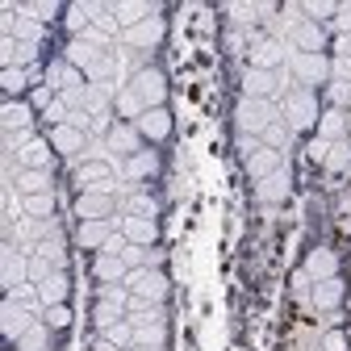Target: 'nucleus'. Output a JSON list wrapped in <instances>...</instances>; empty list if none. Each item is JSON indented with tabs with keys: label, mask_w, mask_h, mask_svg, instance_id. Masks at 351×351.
Segmentation results:
<instances>
[{
	"label": "nucleus",
	"mask_w": 351,
	"mask_h": 351,
	"mask_svg": "<svg viewBox=\"0 0 351 351\" xmlns=\"http://www.w3.org/2000/svg\"><path fill=\"white\" fill-rule=\"evenodd\" d=\"M121 285L134 289L138 301H151V305H163V297H167V280L159 276V268H130Z\"/></svg>",
	"instance_id": "obj_1"
},
{
	"label": "nucleus",
	"mask_w": 351,
	"mask_h": 351,
	"mask_svg": "<svg viewBox=\"0 0 351 351\" xmlns=\"http://www.w3.org/2000/svg\"><path fill=\"white\" fill-rule=\"evenodd\" d=\"M239 121H243V130H255V134H263L268 125H276V105H272V101H255V97H247V101L239 105Z\"/></svg>",
	"instance_id": "obj_2"
},
{
	"label": "nucleus",
	"mask_w": 351,
	"mask_h": 351,
	"mask_svg": "<svg viewBox=\"0 0 351 351\" xmlns=\"http://www.w3.org/2000/svg\"><path fill=\"white\" fill-rule=\"evenodd\" d=\"M109 213H113V197L105 189H93V193L75 197V217H80V222H105Z\"/></svg>",
	"instance_id": "obj_3"
},
{
	"label": "nucleus",
	"mask_w": 351,
	"mask_h": 351,
	"mask_svg": "<svg viewBox=\"0 0 351 351\" xmlns=\"http://www.w3.org/2000/svg\"><path fill=\"white\" fill-rule=\"evenodd\" d=\"M134 93L147 101V109H163V93H167V80H163V71H155V67H143L138 75H134Z\"/></svg>",
	"instance_id": "obj_4"
},
{
	"label": "nucleus",
	"mask_w": 351,
	"mask_h": 351,
	"mask_svg": "<svg viewBox=\"0 0 351 351\" xmlns=\"http://www.w3.org/2000/svg\"><path fill=\"white\" fill-rule=\"evenodd\" d=\"M159 38H163V21L159 17H147L134 29H121V42L130 51H151V47H159Z\"/></svg>",
	"instance_id": "obj_5"
},
{
	"label": "nucleus",
	"mask_w": 351,
	"mask_h": 351,
	"mask_svg": "<svg viewBox=\"0 0 351 351\" xmlns=\"http://www.w3.org/2000/svg\"><path fill=\"white\" fill-rule=\"evenodd\" d=\"M13 163V159H9ZM17 167V163H13ZM13 189H21V197H38V193H51V167H29V171H13Z\"/></svg>",
	"instance_id": "obj_6"
},
{
	"label": "nucleus",
	"mask_w": 351,
	"mask_h": 351,
	"mask_svg": "<svg viewBox=\"0 0 351 351\" xmlns=\"http://www.w3.org/2000/svg\"><path fill=\"white\" fill-rule=\"evenodd\" d=\"M285 163H280V151H272V147H263V143H255L251 147V155H247V171L255 176V180H268L272 171H280Z\"/></svg>",
	"instance_id": "obj_7"
},
{
	"label": "nucleus",
	"mask_w": 351,
	"mask_h": 351,
	"mask_svg": "<svg viewBox=\"0 0 351 351\" xmlns=\"http://www.w3.org/2000/svg\"><path fill=\"white\" fill-rule=\"evenodd\" d=\"M109 180H113V167H109L105 159H88V163H80V167H75V184H80L84 193H88V184L109 193Z\"/></svg>",
	"instance_id": "obj_8"
},
{
	"label": "nucleus",
	"mask_w": 351,
	"mask_h": 351,
	"mask_svg": "<svg viewBox=\"0 0 351 351\" xmlns=\"http://www.w3.org/2000/svg\"><path fill=\"white\" fill-rule=\"evenodd\" d=\"M285 113H289L293 125H314V121H318V105H314V97L305 93V88L285 97Z\"/></svg>",
	"instance_id": "obj_9"
},
{
	"label": "nucleus",
	"mask_w": 351,
	"mask_h": 351,
	"mask_svg": "<svg viewBox=\"0 0 351 351\" xmlns=\"http://www.w3.org/2000/svg\"><path fill=\"white\" fill-rule=\"evenodd\" d=\"M13 163H17L21 171H29V167H51V138H29V143L13 155Z\"/></svg>",
	"instance_id": "obj_10"
},
{
	"label": "nucleus",
	"mask_w": 351,
	"mask_h": 351,
	"mask_svg": "<svg viewBox=\"0 0 351 351\" xmlns=\"http://www.w3.org/2000/svg\"><path fill=\"white\" fill-rule=\"evenodd\" d=\"M121 234L134 243V247H151V243L159 239V222H155V217H125V222H121Z\"/></svg>",
	"instance_id": "obj_11"
},
{
	"label": "nucleus",
	"mask_w": 351,
	"mask_h": 351,
	"mask_svg": "<svg viewBox=\"0 0 351 351\" xmlns=\"http://www.w3.org/2000/svg\"><path fill=\"white\" fill-rule=\"evenodd\" d=\"M255 197H259L263 205L285 201V197H289V171L280 167V171H272V176H268V180H255Z\"/></svg>",
	"instance_id": "obj_12"
},
{
	"label": "nucleus",
	"mask_w": 351,
	"mask_h": 351,
	"mask_svg": "<svg viewBox=\"0 0 351 351\" xmlns=\"http://www.w3.org/2000/svg\"><path fill=\"white\" fill-rule=\"evenodd\" d=\"M34 326H38V322H34V314H29V310H21V305L9 297V301H5V335H9V339H21V335H25V330H34Z\"/></svg>",
	"instance_id": "obj_13"
},
{
	"label": "nucleus",
	"mask_w": 351,
	"mask_h": 351,
	"mask_svg": "<svg viewBox=\"0 0 351 351\" xmlns=\"http://www.w3.org/2000/svg\"><path fill=\"white\" fill-rule=\"evenodd\" d=\"M109 151L113 155H125V159L138 155V130L134 125H113L109 130Z\"/></svg>",
	"instance_id": "obj_14"
},
{
	"label": "nucleus",
	"mask_w": 351,
	"mask_h": 351,
	"mask_svg": "<svg viewBox=\"0 0 351 351\" xmlns=\"http://www.w3.org/2000/svg\"><path fill=\"white\" fill-rule=\"evenodd\" d=\"M280 59H285V47H280V42H272V38H263L259 47L251 51V67L255 71H272Z\"/></svg>",
	"instance_id": "obj_15"
},
{
	"label": "nucleus",
	"mask_w": 351,
	"mask_h": 351,
	"mask_svg": "<svg viewBox=\"0 0 351 351\" xmlns=\"http://www.w3.org/2000/svg\"><path fill=\"white\" fill-rule=\"evenodd\" d=\"M167 130H171V117H167V109H147L143 117H138V134H147V138H167Z\"/></svg>",
	"instance_id": "obj_16"
},
{
	"label": "nucleus",
	"mask_w": 351,
	"mask_h": 351,
	"mask_svg": "<svg viewBox=\"0 0 351 351\" xmlns=\"http://www.w3.org/2000/svg\"><path fill=\"white\" fill-rule=\"evenodd\" d=\"M42 301L47 305H67V293H71V280H67V272H51L47 280H42Z\"/></svg>",
	"instance_id": "obj_17"
},
{
	"label": "nucleus",
	"mask_w": 351,
	"mask_h": 351,
	"mask_svg": "<svg viewBox=\"0 0 351 351\" xmlns=\"http://www.w3.org/2000/svg\"><path fill=\"white\" fill-rule=\"evenodd\" d=\"M51 147L63 151V155L84 151V130H75V125H55V130H51Z\"/></svg>",
	"instance_id": "obj_18"
},
{
	"label": "nucleus",
	"mask_w": 351,
	"mask_h": 351,
	"mask_svg": "<svg viewBox=\"0 0 351 351\" xmlns=\"http://www.w3.org/2000/svg\"><path fill=\"white\" fill-rule=\"evenodd\" d=\"M289 63H293V71H297L301 80H322V75L330 71L322 55H305V51H301V55H289Z\"/></svg>",
	"instance_id": "obj_19"
},
{
	"label": "nucleus",
	"mask_w": 351,
	"mask_h": 351,
	"mask_svg": "<svg viewBox=\"0 0 351 351\" xmlns=\"http://www.w3.org/2000/svg\"><path fill=\"white\" fill-rule=\"evenodd\" d=\"M25 272H29V263H21V255L13 247H5V289L9 293H17L25 285Z\"/></svg>",
	"instance_id": "obj_20"
},
{
	"label": "nucleus",
	"mask_w": 351,
	"mask_h": 351,
	"mask_svg": "<svg viewBox=\"0 0 351 351\" xmlns=\"http://www.w3.org/2000/svg\"><path fill=\"white\" fill-rule=\"evenodd\" d=\"M272 93H276V75L251 67V75H247V97H255V101H272Z\"/></svg>",
	"instance_id": "obj_21"
},
{
	"label": "nucleus",
	"mask_w": 351,
	"mask_h": 351,
	"mask_svg": "<svg viewBox=\"0 0 351 351\" xmlns=\"http://www.w3.org/2000/svg\"><path fill=\"white\" fill-rule=\"evenodd\" d=\"M21 209H25V217H38V222H47V217H55V193L21 197Z\"/></svg>",
	"instance_id": "obj_22"
},
{
	"label": "nucleus",
	"mask_w": 351,
	"mask_h": 351,
	"mask_svg": "<svg viewBox=\"0 0 351 351\" xmlns=\"http://www.w3.org/2000/svg\"><path fill=\"white\" fill-rule=\"evenodd\" d=\"M113 17L125 25V29H134L138 21H147V17H159L151 5H113Z\"/></svg>",
	"instance_id": "obj_23"
},
{
	"label": "nucleus",
	"mask_w": 351,
	"mask_h": 351,
	"mask_svg": "<svg viewBox=\"0 0 351 351\" xmlns=\"http://www.w3.org/2000/svg\"><path fill=\"white\" fill-rule=\"evenodd\" d=\"M29 125H34V113H29V105H21V101H9V105H5V130H21V134H25Z\"/></svg>",
	"instance_id": "obj_24"
},
{
	"label": "nucleus",
	"mask_w": 351,
	"mask_h": 351,
	"mask_svg": "<svg viewBox=\"0 0 351 351\" xmlns=\"http://www.w3.org/2000/svg\"><path fill=\"white\" fill-rule=\"evenodd\" d=\"M109 239H113V226L109 222H84L80 226V243L84 247H105Z\"/></svg>",
	"instance_id": "obj_25"
},
{
	"label": "nucleus",
	"mask_w": 351,
	"mask_h": 351,
	"mask_svg": "<svg viewBox=\"0 0 351 351\" xmlns=\"http://www.w3.org/2000/svg\"><path fill=\"white\" fill-rule=\"evenodd\" d=\"M305 276H314V280H330L335 276V255L330 251H314L310 263H305Z\"/></svg>",
	"instance_id": "obj_26"
},
{
	"label": "nucleus",
	"mask_w": 351,
	"mask_h": 351,
	"mask_svg": "<svg viewBox=\"0 0 351 351\" xmlns=\"http://www.w3.org/2000/svg\"><path fill=\"white\" fill-rule=\"evenodd\" d=\"M314 301L322 305V310H335V305L343 301V280H318V289H314Z\"/></svg>",
	"instance_id": "obj_27"
},
{
	"label": "nucleus",
	"mask_w": 351,
	"mask_h": 351,
	"mask_svg": "<svg viewBox=\"0 0 351 351\" xmlns=\"http://www.w3.org/2000/svg\"><path fill=\"white\" fill-rule=\"evenodd\" d=\"M155 171H159V159L155 155H143L138 151V155L125 159V176H134V180H147V176H155Z\"/></svg>",
	"instance_id": "obj_28"
},
{
	"label": "nucleus",
	"mask_w": 351,
	"mask_h": 351,
	"mask_svg": "<svg viewBox=\"0 0 351 351\" xmlns=\"http://www.w3.org/2000/svg\"><path fill=\"white\" fill-rule=\"evenodd\" d=\"M125 272H130V268H125L121 255H101V259H97V276L109 280V285H113V280H125Z\"/></svg>",
	"instance_id": "obj_29"
},
{
	"label": "nucleus",
	"mask_w": 351,
	"mask_h": 351,
	"mask_svg": "<svg viewBox=\"0 0 351 351\" xmlns=\"http://www.w3.org/2000/svg\"><path fill=\"white\" fill-rule=\"evenodd\" d=\"M163 339H167V322L134 326V343H138V347H163Z\"/></svg>",
	"instance_id": "obj_30"
},
{
	"label": "nucleus",
	"mask_w": 351,
	"mask_h": 351,
	"mask_svg": "<svg viewBox=\"0 0 351 351\" xmlns=\"http://www.w3.org/2000/svg\"><path fill=\"white\" fill-rule=\"evenodd\" d=\"M117 113L121 117H143L147 113V101L134 93V88H121V93H117Z\"/></svg>",
	"instance_id": "obj_31"
},
{
	"label": "nucleus",
	"mask_w": 351,
	"mask_h": 351,
	"mask_svg": "<svg viewBox=\"0 0 351 351\" xmlns=\"http://www.w3.org/2000/svg\"><path fill=\"white\" fill-rule=\"evenodd\" d=\"M322 143H335V138H343L347 134V117L339 113V109H330V113H322Z\"/></svg>",
	"instance_id": "obj_32"
},
{
	"label": "nucleus",
	"mask_w": 351,
	"mask_h": 351,
	"mask_svg": "<svg viewBox=\"0 0 351 351\" xmlns=\"http://www.w3.org/2000/svg\"><path fill=\"white\" fill-rule=\"evenodd\" d=\"M293 42H297V47H305V55H314V51L322 47V34H318V25H310V21H301V25L293 29Z\"/></svg>",
	"instance_id": "obj_33"
},
{
	"label": "nucleus",
	"mask_w": 351,
	"mask_h": 351,
	"mask_svg": "<svg viewBox=\"0 0 351 351\" xmlns=\"http://www.w3.org/2000/svg\"><path fill=\"white\" fill-rule=\"evenodd\" d=\"M125 209H130V217H155V197H147V193H130L125 197Z\"/></svg>",
	"instance_id": "obj_34"
},
{
	"label": "nucleus",
	"mask_w": 351,
	"mask_h": 351,
	"mask_svg": "<svg viewBox=\"0 0 351 351\" xmlns=\"http://www.w3.org/2000/svg\"><path fill=\"white\" fill-rule=\"evenodd\" d=\"M113 71H117V59H109V55H97L93 63H88V80H97V84H109Z\"/></svg>",
	"instance_id": "obj_35"
},
{
	"label": "nucleus",
	"mask_w": 351,
	"mask_h": 351,
	"mask_svg": "<svg viewBox=\"0 0 351 351\" xmlns=\"http://www.w3.org/2000/svg\"><path fill=\"white\" fill-rule=\"evenodd\" d=\"M9 34H13L17 42H38V38H42L38 21H34V17H25V13H21V21H13V25H9Z\"/></svg>",
	"instance_id": "obj_36"
},
{
	"label": "nucleus",
	"mask_w": 351,
	"mask_h": 351,
	"mask_svg": "<svg viewBox=\"0 0 351 351\" xmlns=\"http://www.w3.org/2000/svg\"><path fill=\"white\" fill-rule=\"evenodd\" d=\"M42 343H47V326H34V330H25L21 339H17V351H42Z\"/></svg>",
	"instance_id": "obj_37"
},
{
	"label": "nucleus",
	"mask_w": 351,
	"mask_h": 351,
	"mask_svg": "<svg viewBox=\"0 0 351 351\" xmlns=\"http://www.w3.org/2000/svg\"><path fill=\"white\" fill-rule=\"evenodd\" d=\"M105 339H109L113 347H130V343H134V326H130V322H117V326L105 330Z\"/></svg>",
	"instance_id": "obj_38"
},
{
	"label": "nucleus",
	"mask_w": 351,
	"mask_h": 351,
	"mask_svg": "<svg viewBox=\"0 0 351 351\" xmlns=\"http://www.w3.org/2000/svg\"><path fill=\"white\" fill-rule=\"evenodd\" d=\"M121 259H125V268H151V255H147V247H134V243H130V247L121 251Z\"/></svg>",
	"instance_id": "obj_39"
},
{
	"label": "nucleus",
	"mask_w": 351,
	"mask_h": 351,
	"mask_svg": "<svg viewBox=\"0 0 351 351\" xmlns=\"http://www.w3.org/2000/svg\"><path fill=\"white\" fill-rule=\"evenodd\" d=\"M97 322L109 330V326H117V322H121V310H117V305H109V301H101V305H97Z\"/></svg>",
	"instance_id": "obj_40"
},
{
	"label": "nucleus",
	"mask_w": 351,
	"mask_h": 351,
	"mask_svg": "<svg viewBox=\"0 0 351 351\" xmlns=\"http://www.w3.org/2000/svg\"><path fill=\"white\" fill-rule=\"evenodd\" d=\"M67 322H71V310H67V305H47V326L63 330Z\"/></svg>",
	"instance_id": "obj_41"
},
{
	"label": "nucleus",
	"mask_w": 351,
	"mask_h": 351,
	"mask_svg": "<svg viewBox=\"0 0 351 351\" xmlns=\"http://www.w3.org/2000/svg\"><path fill=\"white\" fill-rule=\"evenodd\" d=\"M289 143V130L285 125H268V130H263V147H272V151H280Z\"/></svg>",
	"instance_id": "obj_42"
},
{
	"label": "nucleus",
	"mask_w": 351,
	"mask_h": 351,
	"mask_svg": "<svg viewBox=\"0 0 351 351\" xmlns=\"http://www.w3.org/2000/svg\"><path fill=\"white\" fill-rule=\"evenodd\" d=\"M25 88V75H21V67H5V93L13 97V93H21Z\"/></svg>",
	"instance_id": "obj_43"
},
{
	"label": "nucleus",
	"mask_w": 351,
	"mask_h": 351,
	"mask_svg": "<svg viewBox=\"0 0 351 351\" xmlns=\"http://www.w3.org/2000/svg\"><path fill=\"white\" fill-rule=\"evenodd\" d=\"M301 13H305V17H335L339 9L326 5V0H314V5H301Z\"/></svg>",
	"instance_id": "obj_44"
},
{
	"label": "nucleus",
	"mask_w": 351,
	"mask_h": 351,
	"mask_svg": "<svg viewBox=\"0 0 351 351\" xmlns=\"http://www.w3.org/2000/svg\"><path fill=\"white\" fill-rule=\"evenodd\" d=\"M80 38H84V42H88V47H97V51H101V47H105V42H109V34H105V29H101V25H88V29H84V34H80Z\"/></svg>",
	"instance_id": "obj_45"
},
{
	"label": "nucleus",
	"mask_w": 351,
	"mask_h": 351,
	"mask_svg": "<svg viewBox=\"0 0 351 351\" xmlns=\"http://www.w3.org/2000/svg\"><path fill=\"white\" fill-rule=\"evenodd\" d=\"M105 301H109V305H117V310H130V297H125V289H121V285H113V289L105 293Z\"/></svg>",
	"instance_id": "obj_46"
},
{
	"label": "nucleus",
	"mask_w": 351,
	"mask_h": 351,
	"mask_svg": "<svg viewBox=\"0 0 351 351\" xmlns=\"http://www.w3.org/2000/svg\"><path fill=\"white\" fill-rule=\"evenodd\" d=\"M25 17H55V5H21Z\"/></svg>",
	"instance_id": "obj_47"
},
{
	"label": "nucleus",
	"mask_w": 351,
	"mask_h": 351,
	"mask_svg": "<svg viewBox=\"0 0 351 351\" xmlns=\"http://www.w3.org/2000/svg\"><path fill=\"white\" fill-rule=\"evenodd\" d=\"M330 71L339 75V84H343V80H351V59H343V55H339V59L330 63Z\"/></svg>",
	"instance_id": "obj_48"
},
{
	"label": "nucleus",
	"mask_w": 351,
	"mask_h": 351,
	"mask_svg": "<svg viewBox=\"0 0 351 351\" xmlns=\"http://www.w3.org/2000/svg\"><path fill=\"white\" fill-rule=\"evenodd\" d=\"M343 347H347V339H343L339 330H330V335H326V351H343Z\"/></svg>",
	"instance_id": "obj_49"
},
{
	"label": "nucleus",
	"mask_w": 351,
	"mask_h": 351,
	"mask_svg": "<svg viewBox=\"0 0 351 351\" xmlns=\"http://www.w3.org/2000/svg\"><path fill=\"white\" fill-rule=\"evenodd\" d=\"M335 47H339V55H343V59H351V34H339Z\"/></svg>",
	"instance_id": "obj_50"
},
{
	"label": "nucleus",
	"mask_w": 351,
	"mask_h": 351,
	"mask_svg": "<svg viewBox=\"0 0 351 351\" xmlns=\"http://www.w3.org/2000/svg\"><path fill=\"white\" fill-rule=\"evenodd\" d=\"M343 34H351V9H339V21H335Z\"/></svg>",
	"instance_id": "obj_51"
},
{
	"label": "nucleus",
	"mask_w": 351,
	"mask_h": 351,
	"mask_svg": "<svg viewBox=\"0 0 351 351\" xmlns=\"http://www.w3.org/2000/svg\"><path fill=\"white\" fill-rule=\"evenodd\" d=\"M93 351H121V347H113V343H109V339H105V335H101V339H97V343H93Z\"/></svg>",
	"instance_id": "obj_52"
},
{
	"label": "nucleus",
	"mask_w": 351,
	"mask_h": 351,
	"mask_svg": "<svg viewBox=\"0 0 351 351\" xmlns=\"http://www.w3.org/2000/svg\"><path fill=\"white\" fill-rule=\"evenodd\" d=\"M347 130H351V121H347Z\"/></svg>",
	"instance_id": "obj_53"
}]
</instances>
